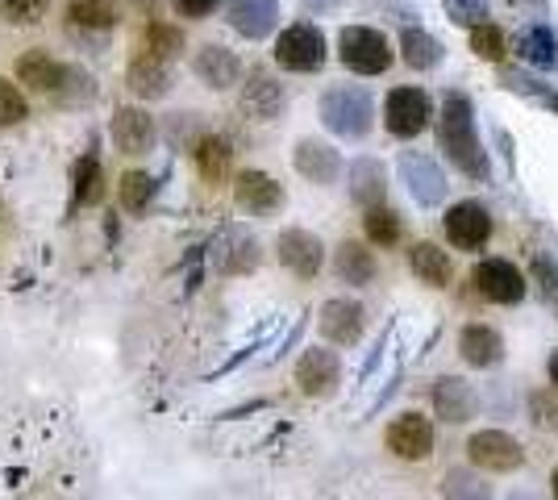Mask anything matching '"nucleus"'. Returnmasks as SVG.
Returning <instances> with one entry per match:
<instances>
[{"label": "nucleus", "instance_id": "obj_1", "mask_svg": "<svg viewBox=\"0 0 558 500\" xmlns=\"http://www.w3.org/2000/svg\"><path fill=\"white\" fill-rule=\"evenodd\" d=\"M438 146L446 150V159L454 163V171H463L466 180L488 184L492 180V159L488 146L480 138L475 125V105L463 88H450L442 96V113H438Z\"/></svg>", "mask_w": 558, "mask_h": 500}, {"label": "nucleus", "instance_id": "obj_2", "mask_svg": "<svg viewBox=\"0 0 558 500\" xmlns=\"http://www.w3.org/2000/svg\"><path fill=\"white\" fill-rule=\"evenodd\" d=\"M317 113H322V125H326L329 134H338V138H347V143L367 138L375 125L372 96L363 93V88H354V84H333V88H326Z\"/></svg>", "mask_w": 558, "mask_h": 500}, {"label": "nucleus", "instance_id": "obj_3", "mask_svg": "<svg viewBox=\"0 0 558 500\" xmlns=\"http://www.w3.org/2000/svg\"><path fill=\"white\" fill-rule=\"evenodd\" d=\"M338 59L354 75H384L392 68V47L372 25H347L338 38Z\"/></svg>", "mask_w": 558, "mask_h": 500}, {"label": "nucleus", "instance_id": "obj_4", "mask_svg": "<svg viewBox=\"0 0 558 500\" xmlns=\"http://www.w3.org/2000/svg\"><path fill=\"white\" fill-rule=\"evenodd\" d=\"M326 34L317 29V25H288L283 34L276 38V63L283 68V72H322L326 68Z\"/></svg>", "mask_w": 558, "mask_h": 500}, {"label": "nucleus", "instance_id": "obj_5", "mask_svg": "<svg viewBox=\"0 0 558 500\" xmlns=\"http://www.w3.org/2000/svg\"><path fill=\"white\" fill-rule=\"evenodd\" d=\"M396 171H400V184L409 188V196L417 200L421 209H438L446 200V171L438 167L434 155H421V150H400V159H396Z\"/></svg>", "mask_w": 558, "mask_h": 500}, {"label": "nucleus", "instance_id": "obj_6", "mask_svg": "<svg viewBox=\"0 0 558 500\" xmlns=\"http://www.w3.org/2000/svg\"><path fill=\"white\" fill-rule=\"evenodd\" d=\"M466 459H471V467H480L488 476H509L517 467H525L521 442L512 434H505V429H480V434H471L466 438Z\"/></svg>", "mask_w": 558, "mask_h": 500}, {"label": "nucleus", "instance_id": "obj_7", "mask_svg": "<svg viewBox=\"0 0 558 500\" xmlns=\"http://www.w3.org/2000/svg\"><path fill=\"white\" fill-rule=\"evenodd\" d=\"M442 234L454 251H484L496 234V221L480 200H459L442 217Z\"/></svg>", "mask_w": 558, "mask_h": 500}, {"label": "nucleus", "instance_id": "obj_8", "mask_svg": "<svg viewBox=\"0 0 558 500\" xmlns=\"http://www.w3.org/2000/svg\"><path fill=\"white\" fill-rule=\"evenodd\" d=\"M471 284L475 292L488 301V305H521L525 301V288L530 280L521 276V267L509 259H480L475 263V271H471Z\"/></svg>", "mask_w": 558, "mask_h": 500}, {"label": "nucleus", "instance_id": "obj_9", "mask_svg": "<svg viewBox=\"0 0 558 500\" xmlns=\"http://www.w3.org/2000/svg\"><path fill=\"white\" fill-rule=\"evenodd\" d=\"M434 105L421 88H392L384 100V125L392 138H417L421 130H429Z\"/></svg>", "mask_w": 558, "mask_h": 500}, {"label": "nucleus", "instance_id": "obj_10", "mask_svg": "<svg viewBox=\"0 0 558 500\" xmlns=\"http://www.w3.org/2000/svg\"><path fill=\"white\" fill-rule=\"evenodd\" d=\"M384 447L400 463H425L434 454V422L421 417V413H400L388 426V434H384Z\"/></svg>", "mask_w": 558, "mask_h": 500}, {"label": "nucleus", "instance_id": "obj_11", "mask_svg": "<svg viewBox=\"0 0 558 500\" xmlns=\"http://www.w3.org/2000/svg\"><path fill=\"white\" fill-rule=\"evenodd\" d=\"M296 383L308 401H329L342 383V358L326 351V346H308L296 363Z\"/></svg>", "mask_w": 558, "mask_h": 500}, {"label": "nucleus", "instance_id": "obj_12", "mask_svg": "<svg viewBox=\"0 0 558 500\" xmlns=\"http://www.w3.org/2000/svg\"><path fill=\"white\" fill-rule=\"evenodd\" d=\"M276 259L296 276V280H317L326 267V246L308 230H283L276 239Z\"/></svg>", "mask_w": 558, "mask_h": 500}, {"label": "nucleus", "instance_id": "obj_13", "mask_svg": "<svg viewBox=\"0 0 558 500\" xmlns=\"http://www.w3.org/2000/svg\"><path fill=\"white\" fill-rule=\"evenodd\" d=\"M317 330L329 346H359L363 342V330H367V313L359 301H347V296H333L322 305V317H317Z\"/></svg>", "mask_w": 558, "mask_h": 500}, {"label": "nucleus", "instance_id": "obj_14", "mask_svg": "<svg viewBox=\"0 0 558 500\" xmlns=\"http://www.w3.org/2000/svg\"><path fill=\"white\" fill-rule=\"evenodd\" d=\"M459 355H463L466 367L492 371V367L505 363V338H500V330L488 326V321H471V326H463V333H459Z\"/></svg>", "mask_w": 558, "mask_h": 500}, {"label": "nucleus", "instance_id": "obj_15", "mask_svg": "<svg viewBox=\"0 0 558 500\" xmlns=\"http://www.w3.org/2000/svg\"><path fill=\"white\" fill-rule=\"evenodd\" d=\"M434 413L442 417L446 426H466L480 413V397L463 376H442L434 383Z\"/></svg>", "mask_w": 558, "mask_h": 500}, {"label": "nucleus", "instance_id": "obj_16", "mask_svg": "<svg viewBox=\"0 0 558 500\" xmlns=\"http://www.w3.org/2000/svg\"><path fill=\"white\" fill-rule=\"evenodd\" d=\"M233 200H238V209H246V214L271 217L283 209V188H279L267 171H242L238 184H233Z\"/></svg>", "mask_w": 558, "mask_h": 500}, {"label": "nucleus", "instance_id": "obj_17", "mask_svg": "<svg viewBox=\"0 0 558 500\" xmlns=\"http://www.w3.org/2000/svg\"><path fill=\"white\" fill-rule=\"evenodd\" d=\"M263 255H258V242L251 234H242V230H226L217 246H213V267L221 271V276H251Z\"/></svg>", "mask_w": 558, "mask_h": 500}, {"label": "nucleus", "instance_id": "obj_18", "mask_svg": "<svg viewBox=\"0 0 558 500\" xmlns=\"http://www.w3.org/2000/svg\"><path fill=\"white\" fill-rule=\"evenodd\" d=\"M226 17L242 38H267L279 22V0H226Z\"/></svg>", "mask_w": 558, "mask_h": 500}, {"label": "nucleus", "instance_id": "obj_19", "mask_svg": "<svg viewBox=\"0 0 558 500\" xmlns=\"http://www.w3.org/2000/svg\"><path fill=\"white\" fill-rule=\"evenodd\" d=\"M192 72H196V80H201L205 88H217V93H226V88H233V84L242 80V63H238V54H233V50L209 42V47L196 50V59H192Z\"/></svg>", "mask_w": 558, "mask_h": 500}, {"label": "nucleus", "instance_id": "obj_20", "mask_svg": "<svg viewBox=\"0 0 558 500\" xmlns=\"http://www.w3.org/2000/svg\"><path fill=\"white\" fill-rule=\"evenodd\" d=\"M292 163H296V171H301L308 184H322V188L342 175V155H338L329 143H317V138H301V143H296V155H292Z\"/></svg>", "mask_w": 558, "mask_h": 500}, {"label": "nucleus", "instance_id": "obj_21", "mask_svg": "<svg viewBox=\"0 0 558 500\" xmlns=\"http://www.w3.org/2000/svg\"><path fill=\"white\" fill-rule=\"evenodd\" d=\"M125 84L138 100H159V96L171 93V75H167V59L150 54V50H138L130 72H125Z\"/></svg>", "mask_w": 558, "mask_h": 500}, {"label": "nucleus", "instance_id": "obj_22", "mask_svg": "<svg viewBox=\"0 0 558 500\" xmlns=\"http://www.w3.org/2000/svg\"><path fill=\"white\" fill-rule=\"evenodd\" d=\"M113 143L121 155H146L155 146V118L146 109H117Z\"/></svg>", "mask_w": 558, "mask_h": 500}, {"label": "nucleus", "instance_id": "obj_23", "mask_svg": "<svg viewBox=\"0 0 558 500\" xmlns=\"http://www.w3.org/2000/svg\"><path fill=\"white\" fill-rule=\"evenodd\" d=\"M68 68L59 63V59H50L47 50H29L22 54V63H17V84H25L29 93H59L63 84H68Z\"/></svg>", "mask_w": 558, "mask_h": 500}, {"label": "nucleus", "instance_id": "obj_24", "mask_svg": "<svg viewBox=\"0 0 558 500\" xmlns=\"http://www.w3.org/2000/svg\"><path fill=\"white\" fill-rule=\"evenodd\" d=\"M409 271L417 276L425 288H450L454 280V263L438 242H413L409 251Z\"/></svg>", "mask_w": 558, "mask_h": 500}, {"label": "nucleus", "instance_id": "obj_25", "mask_svg": "<svg viewBox=\"0 0 558 500\" xmlns=\"http://www.w3.org/2000/svg\"><path fill=\"white\" fill-rule=\"evenodd\" d=\"M283 105H288V93L279 88L276 80L267 72H255L251 75V84H246V93H242V113L255 121H276L283 113Z\"/></svg>", "mask_w": 558, "mask_h": 500}, {"label": "nucleus", "instance_id": "obj_26", "mask_svg": "<svg viewBox=\"0 0 558 500\" xmlns=\"http://www.w3.org/2000/svg\"><path fill=\"white\" fill-rule=\"evenodd\" d=\"M400 59H404L413 72H434V68L446 59V47L429 34V29L409 25V29L400 34Z\"/></svg>", "mask_w": 558, "mask_h": 500}, {"label": "nucleus", "instance_id": "obj_27", "mask_svg": "<svg viewBox=\"0 0 558 500\" xmlns=\"http://www.w3.org/2000/svg\"><path fill=\"white\" fill-rule=\"evenodd\" d=\"M517 50L530 68H542V72H555L558 68V34L550 25H525L517 34Z\"/></svg>", "mask_w": 558, "mask_h": 500}, {"label": "nucleus", "instance_id": "obj_28", "mask_svg": "<svg viewBox=\"0 0 558 500\" xmlns=\"http://www.w3.org/2000/svg\"><path fill=\"white\" fill-rule=\"evenodd\" d=\"M333 271H338L342 284L367 288L375 280V271H379V263H375V255L363 242H342L338 255H333Z\"/></svg>", "mask_w": 558, "mask_h": 500}, {"label": "nucleus", "instance_id": "obj_29", "mask_svg": "<svg viewBox=\"0 0 558 500\" xmlns=\"http://www.w3.org/2000/svg\"><path fill=\"white\" fill-rule=\"evenodd\" d=\"M68 22L80 29H93V34H105L121 22V4L117 0H68Z\"/></svg>", "mask_w": 558, "mask_h": 500}, {"label": "nucleus", "instance_id": "obj_30", "mask_svg": "<svg viewBox=\"0 0 558 500\" xmlns=\"http://www.w3.org/2000/svg\"><path fill=\"white\" fill-rule=\"evenodd\" d=\"M350 196L363 205V209H372L379 205L384 196H388V180H384V167L375 163V159H359V163L350 167Z\"/></svg>", "mask_w": 558, "mask_h": 500}, {"label": "nucleus", "instance_id": "obj_31", "mask_svg": "<svg viewBox=\"0 0 558 500\" xmlns=\"http://www.w3.org/2000/svg\"><path fill=\"white\" fill-rule=\"evenodd\" d=\"M363 230H367V242H372V246H379V251H392L396 242H400V234H404L400 214H396V209H388L384 200H379V205H372V209L363 214Z\"/></svg>", "mask_w": 558, "mask_h": 500}, {"label": "nucleus", "instance_id": "obj_32", "mask_svg": "<svg viewBox=\"0 0 558 500\" xmlns=\"http://www.w3.org/2000/svg\"><path fill=\"white\" fill-rule=\"evenodd\" d=\"M230 159H233V150L226 138H201V146H196V167H201L205 184H213V188L230 175Z\"/></svg>", "mask_w": 558, "mask_h": 500}, {"label": "nucleus", "instance_id": "obj_33", "mask_svg": "<svg viewBox=\"0 0 558 500\" xmlns=\"http://www.w3.org/2000/svg\"><path fill=\"white\" fill-rule=\"evenodd\" d=\"M75 200L80 205H100L105 200V167L96 155L75 163Z\"/></svg>", "mask_w": 558, "mask_h": 500}, {"label": "nucleus", "instance_id": "obj_34", "mask_svg": "<svg viewBox=\"0 0 558 500\" xmlns=\"http://www.w3.org/2000/svg\"><path fill=\"white\" fill-rule=\"evenodd\" d=\"M500 80H505V88H509V93L530 96L534 105L558 113V93L550 88V84H542V80H534V75H525V72H500Z\"/></svg>", "mask_w": 558, "mask_h": 500}, {"label": "nucleus", "instance_id": "obj_35", "mask_svg": "<svg viewBox=\"0 0 558 500\" xmlns=\"http://www.w3.org/2000/svg\"><path fill=\"white\" fill-rule=\"evenodd\" d=\"M117 192H121V205H125L130 214H142V209L155 200V180H150L146 171H125Z\"/></svg>", "mask_w": 558, "mask_h": 500}, {"label": "nucleus", "instance_id": "obj_36", "mask_svg": "<svg viewBox=\"0 0 558 500\" xmlns=\"http://www.w3.org/2000/svg\"><path fill=\"white\" fill-rule=\"evenodd\" d=\"M471 50H475L484 63H500V59H505V29L492 22L475 25V29H471Z\"/></svg>", "mask_w": 558, "mask_h": 500}, {"label": "nucleus", "instance_id": "obj_37", "mask_svg": "<svg viewBox=\"0 0 558 500\" xmlns=\"http://www.w3.org/2000/svg\"><path fill=\"white\" fill-rule=\"evenodd\" d=\"M446 17L454 25H463V29H475V25H484L492 17V0H442Z\"/></svg>", "mask_w": 558, "mask_h": 500}, {"label": "nucleus", "instance_id": "obj_38", "mask_svg": "<svg viewBox=\"0 0 558 500\" xmlns=\"http://www.w3.org/2000/svg\"><path fill=\"white\" fill-rule=\"evenodd\" d=\"M180 47H184V34H180L175 25H150V29L142 34V50H150V54H159V59L180 54Z\"/></svg>", "mask_w": 558, "mask_h": 500}, {"label": "nucleus", "instance_id": "obj_39", "mask_svg": "<svg viewBox=\"0 0 558 500\" xmlns=\"http://www.w3.org/2000/svg\"><path fill=\"white\" fill-rule=\"evenodd\" d=\"M25 118H29V105H25L22 88L0 75V125L9 130V125H22Z\"/></svg>", "mask_w": 558, "mask_h": 500}, {"label": "nucleus", "instance_id": "obj_40", "mask_svg": "<svg viewBox=\"0 0 558 500\" xmlns=\"http://www.w3.org/2000/svg\"><path fill=\"white\" fill-rule=\"evenodd\" d=\"M47 4L50 0H0V9H4V17L13 25H38L47 17Z\"/></svg>", "mask_w": 558, "mask_h": 500}, {"label": "nucleus", "instance_id": "obj_41", "mask_svg": "<svg viewBox=\"0 0 558 500\" xmlns=\"http://www.w3.org/2000/svg\"><path fill=\"white\" fill-rule=\"evenodd\" d=\"M442 497H492V488L484 479L471 476V472H450L442 479Z\"/></svg>", "mask_w": 558, "mask_h": 500}, {"label": "nucleus", "instance_id": "obj_42", "mask_svg": "<svg viewBox=\"0 0 558 500\" xmlns=\"http://www.w3.org/2000/svg\"><path fill=\"white\" fill-rule=\"evenodd\" d=\"M530 413H534L537 429H558V401H550V392H534L530 397Z\"/></svg>", "mask_w": 558, "mask_h": 500}, {"label": "nucleus", "instance_id": "obj_43", "mask_svg": "<svg viewBox=\"0 0 558 500\" xmlns=\"http://www.w3.org/2000/svg\"><path fill=\"white\" fill-rule=\"evenodd\" d=\"M217 4H221V0H175V13H180V17H192V22H201V17H209Z\"/></svg>", "mask_w": 558, "mask_h": 500}, {"label": "nucleus", "instance_id": "obj_44", "mask_svg": "<svg viewBox=\"0 0 558 500\" xmlns=\"http://www.w3.org/2000/svg\"><path fill=\"white\" fill-rule=\"evenodd\" d=\"M534 271L542 276V280H546V284H542V288H546V296H555V292H558V267L550 271V263L537 255V259H534Z\"/></svg>", "mask_w": 558, "mask_h": 500}, {"label": "nucleus", "instance_id": "obj_45", "mask_svg": "<svg viewBox=\"0 0 558 500\" xmlns=\"http://www.w3.org/2000/svg\"><path fill=\"white\" fill-rule=\"evenodd\" d=\"M546 376H550V383L558 388V351L550 358H546Z\"/></svg>", "mask_w": 558, "mask_h": 500}, {"label": "nucleus", "instance_id": "obj_46", "mask_svg": "<svg viewBox=\"0 0 558 500\" xmlns=\"http://www.w3.org/2000/svg\"><path fill=\"white\" fill-rule=\"evenodd\" d=\"M550 492H555V497H558V467H555V472H550Z\"/></svg>", "mask_w": 558, "mask_h": 500}]
</instances>
